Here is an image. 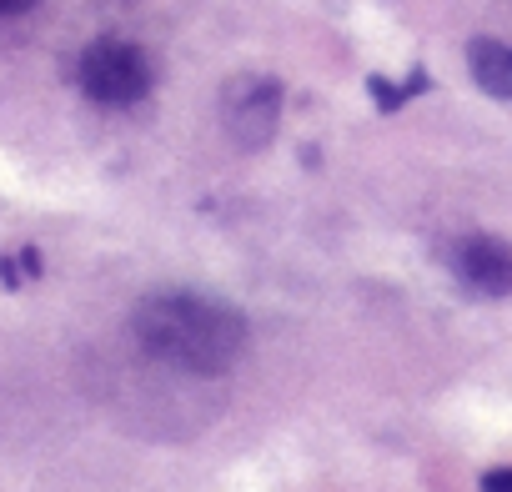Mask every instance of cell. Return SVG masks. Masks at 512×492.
Here are the masks:
<instances>
[{
	"label": "cell",
	"mask_w": 512,
	"mask_h": 492,
	"mask_svg": "<svg viewBox=\"0 0 512 492\" xmlns=\"http://www.w3.org/2000/svg\"><path fill=\"white\" fill-rule=\"evenodd\" d=\"M131 337L146 357L186 372V377H226L246 347L251 327L231 302L201 292H156L131 312Z\"/></svg>",
	"instance_id": "1"
},
{
	"label": "cell",
	"mask_w": 512,
	"mask_h": 492,
	"mask_svg": "<svg viewBox=\"0 0 512 492\" xmlns=\"http://www.w3.org/2000/svg\"><path fill=\"white\" fill-rule=\"evenodd\" d=\"M76 76H81V91L101 106H136L151 91V61L131 41H96L81 56Z\"/></svg>",
	"instance_id": "2"
},
{
	"label": "cell",
	"mask_w": 512,
	"mask_h": 492,
	"mask_svg": "<svg viewBox=\"0 0 512 492\" xmlns=\"http://www.w3.org/2000/svg\"><path fill=\"white\" fill-rule=\"evenodd\" d=\"M282 121V86L267 76H236L221 96V126L241 151H262Z\"/></svg>",
	"instance_id": "3"
},
{
	"label": "cell",
	"mask_w": 512,
	"mask_h": 492,
	"mask_svg": "<svg viewBox=\"0 0 512 492\" xmlns=\"http://www.w3.org/2000/svg\"><path fill=\"white\" fill-rule=\"evenodd\" d=\"M457 277L467 292H477L487 302L512 297V246L497 236H467L457 246Z\"/></svg>",
	"instance_id": "4"
},
{
	"label": "cell",
	"mask_w": 512,
	"mask_h": 492,
	"mask_svg": "<svg viewBox=\"0 0 512 492\" xmlns=\"http://www.w3.org/2000/svg\"><path fill=\"white\" fill-rule=\"evenodd\" d=\"M467 66H472V81L492 96V101H512V51L497 46V41H472L467 51Z\"/></svg>",
	"instance_id": "5"
},
{
	"label": "cell",
	"mask_w": 512,
	"mask_h": 492,
	"mask_svg": "<svg viewBox=\"0 0 512 492\" xmlns=\"http://www.w3.org/2000/svg\"><path fill=\"white\" fill-rule=\"evenodd\" d=\"M367 91H372V101H377V111H397V106H402V101L412 96L407 86H392L387 76H372V81H367Z\"/></svg>",
	"instance_id": "6"
},
{
	"label": "cell",
	"mask_w": 512,
	"mask_h": 492,
	"mask_svg": "<svg viewBox=\"0 0 512 492\" xmlns=\"http://www.w3.org/2000/svg\"><path fill=\"white\" fill-rule=\"evenodd\" d=\"M477 487H482V492H512V467H487Z\"/></svg>",
	"instance_id": "7"
},
{
	"label": "cell",
	"mask_w": 512,
	"mask_h": 492,
	"mask_svg": "<svg viewBox=\"0 0 512 492\" xmlns=\"http://www.w3.org/2000/svg\"><path fill=\"white\" fill-rule=\"evenodd\" d=\"M36 0H0V16H21V11H31Z\"/></svg>",
	"instance_id": "8"
}]
</instances>
